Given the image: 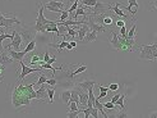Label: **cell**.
Instances as JSON below:
<instances>
[{
    "label": "cell",
    "mask_w": 157,
    "mask_h": 118,
    "mask_svg": "<svg viewBox=\"0 0 157 118\" xmlns=\"http://www.w3.org/2000/svg\"><path fill=\"white\" fill-rule=\"evenodd\" d=\"M87 66L86 64H79V67H77L74 71H73V78L77 76V75H79V73H82V72H84V71H87Z\"/></svg>",
    "instance_id": "f546056e"
},
{
    "label": "cell",
    "mask_w": 157,
    "mask_h": 118,
    "mask_svg": "<svg viewBox=\"0 0 157 118\" xmlns=\"http://www.w3.org/2000/svg\"><path fill=\"white\" fill-rule=\"evenodd\" d=\"M150 117H153V118L156 117V118H157V111H156V112H153V113H151V116H150Z\"/></svg>",
    "instance_id": "db71d44e"
},
{
    "label": "cell",
    "mask_w": 157,
    "mask_h": 118,
    "mask_svg": "<svg viewBox=\"0 0 157 118\" xmlns=\"http://www.w3.org/2000/svg\"><path fill=\"white\" fill-rule=\"evenodd\" d=\"M125 98H127V95H125V94H121L120 98L117 99V101L115 103V105L119 107L120 111H127V107H125Z\"/></svg>",
    "instance_id": "7402d4cb"
},
{
    "label": "cell",
    "mask_w": 157,
    "mask_h": 118,
    "mask_svg": "<svg viewBox=\"0 0 157 118\" xmlns=\"http://www.w3.org/2000/svg\"><path fill=\"white\" fill-rule=\"evenodd\" d=\"M95 85H96L95 80H82L75 83V87L83 91H88L90 89H95Z\"/></svg>",
    "instance_id": "ba28073f"
},
{
    "label": "cell",
    "mask_w": 157,
    "mask_h": 118,
    "mask_svg": "<svg viewBox=\"0 0 157 118\" xmlns=\"http://www.w3.org/2000/svg\"><path fill=\"white\" fill-rule=\"evenodd\" d=\"M13 25H22V22L15 17V15H12L10 18H6L5 15H3L2 13H0V27L10 28Z\"/></svg>",
    "instance_id": "8992f818"
},
{
    "label": "cell",
    "mask_w": 157,
    "mask_h": 118,
    "mask_svg": "<svg viewBox=\"0 0 157 118\" xmlns=\"http://www.w3.org/2000/svg\"><path fill=\"white\" fill-rule=\"evenodd\" d=\"M120 3H115L114 6H111V10H114V13L117 15V17H120V18H127V14L124 13V10L120 9Z\"/></svg>",
    "instance_id": "ffe728a7"
},
{
    "label": "cell",
    "mask_w": 157,
    "mask_h": 118,
    "mask_svg": "<svg viewBox=\"0 0 157 118\" xmlns=\"http://www.w3.org/2000/svg\"><path fill=\"white\" fill-rule=\"evenodd\" d=\"M77 89V87H75ZM78 91H79V103L83 107H87V100H88V91H83V90H79L77 89Z\"/></svg>",
    "instance_id": "ac0fdd59"
},
{
    "label": "cell",
    "mask_w": 157,
    "mask_h": 118,
    "mask_svg": "<svg viewBox=\"0 0 157 118\" xmlns=\"http://www.w3.org/2000/svg\"><path fill=\"white\" fill-rule=\"evenodd\" d=\"M55 60H56V57L54 55V57H50V59H49V62H48V63H50V64H52V63H54Z\"/></svg>",
    "instance_id": "f5cc1de1"
},
{
    "label": "cell",
    "mask_w": 157,
    "mask_h": 118,
    "mask_svg": "<svg viewBox=\"0 0 157 118\" xmlns=\"http://www.w3.org/2000/svg\"><path fill=\"white\" fill-rule=\"evenodd\" d=\"M19 66H21V69H22V72H21V75L18 76L19 77V80H25V77L26 76H28L29 73H33V72H40V71H42V68L41 67H38V68H31V67H28V66H26L25 63H23V60L22 62H19Z\"/></svg>",
    "instance_id": "52a82bcc"
},
{
    "label": "cell",
    "mask_w": 157,
    "mask_h": 118,
    "mask_svg": "<svg viewBox=\"0 0 157 118\" xmlns=\"http://www.w3.org/2000/svg\"><path fill=\"white\" fill-rule=\"evenodd\" d=\"M95 89H90L88 90V100H87V107H93L95 105V99H96V96H95Z\"/></svg>",
    "instance_id": "cb8c5ba5"
},
{
    "label": "cell",
    "mask_w": 157,
    "mask_h": 118,
    "mask_svg": "<svg viewBox=\"0 0 157 118\" xmlns=\"http://www.w3.org/2000/svg\"><path fill=\"white\" fill-rule=\"evenodd\" d=\"M75 31H77V39H78L79 41H83L86 34H87L88 31H90V26H88L87 21H86L84 23H82V25L78 26V27L75 28Z\"/></svg>",
    "instance_id": "9c48e42d"
},
{
    "label": "cell",
    "mask_w": 157,
    "mask_h": 118,
    "mask_svg": "<svg viewBox=\"0 0 157 118\" xmlns=\"http://www.w3.org/2000/svg\"><path fill=\"white\" fill-rule=\"evenodd\" d=\"M115 26H117V27H124L125 26V21H123V19H117V21H115Z\"/></svg>",
    "instance_id": "7dc6e473"
},
{
    "label": "cell",
    "mask_w": 157,
    "mask_h": 118,
    "mask_svg": "<svg viewBox=\"0 0 157 118\" xmlns=\"http://www.w3.org/2000/svg\"><path fill=\"white\" fill-rule=\"evenodd\" d=\"M68 107H69V111H78V109H81L79 105H78L75 101H73V100H69Z\"/></svg>",
    "instance_id": "8d00e7d4"
},
{
    "label": "cell",
    "mask_w": 157,
    "mask_h": 118,
    "mask_svg": "<svg viewBox=\"0 0 157 118\" xmlns=\"http://www.w3.org/2000/svg\"><path fill=\"white\" fill-rule=\"evenodd\" d=\"M91 108H92V107H87V108H83V109H82V113L84 114L86 118H90V117H91Z\"/></svg>",
    "instance_id": "60d3db41"
},
{
    "label": "cell",
    "mask_w": 157,
    "mask_h": 118,
    "mask_svg": "<svg viewBox=\"0 0 157 118\" xmlns=\"http://www.w3.org/2000/svg\"><path fill=\"white\" fill-rule=\"evenodd\" d=\"M104 108L106 109H115V104L113 101H107V103H104Z\"/></svg>",
    "instance_id": "f6af8a7d"
},
{
    "label": "cell",
    "mask_w": 157,
    "mask_h": 118,
    "mask_svg": "<svg viewBox=\"0 0 157 118\" xmlns=\"http://www.w3.org/2000/svg\"><path fill=\"white\" fill-rule=\"evenodd\" d=\"M5 39H13V35L8 34V32H5V34H0V53L4 51V49H3V41L5 40Z\"/></svg>",
    "instance_id": "f1b7e54d"
},
{
    "label": "cell",
    "mask_w": 157,
    "mask_h": 118,
    "mask_svg": "<svg viewBox=\"0 0 157 118\" xmlns=\"http://www.w3.org/2000/svg\"><path fill=\"white\" fill-rule=\"evenodd\" d=\"M72 2H74V3H79V2H82V0H72Z\"/></svg>",
    "instance_id": "11a10c76"
},
{
    "label": "cell",
    "mask_w": 157,
    "mask_h": 118,
    "mask_svg": "<svg viewBox=\"0 0 157 118\" xmlns=\"http://www.w3.org/2000/svg\"><path fill=\"white\" fill-rule=\"evenodd\" d=\"M91 117H93V118H97L98 117V111H97L96 107H92L91 108Z\"/></svg>",
    "instance_id": "7bdbcfd3"
},
{
    "label": "cell",
    "mask_w": 157,
    "mask_h": 118,
    "mask_svg": "<svg viewBox=\"0 0 157 118\" xmlns=\"http://www.w3.org/2000/svg\"><path fill=\"white\" fill-rule=\"evenodd\" d=\"M127 34H128V31H127V27H120V36L121 37H127Z\"/></svg>",
    "instance_id": "c3c4849f"
},
{
    "label": "cell",
    "mask_w": 157,
    "mask_h": 118,
    "mask_svg": "<svg viewBox=\"0 0 157 118\" xmlns=\"http://www.w3.org/2000/svg\"><path fill=\"white\" fill-rule=\"evenodd\" d=\"M133 6L138 8V3H137V0H128V6L125 8V10H129V12H130V14H134V13H133V10H132V8H133Z\"/></svg>",
    "instance_id": "d6a6232c"
},
{
    "label": "cell",
    "mask_w": 157,
    "mask_h": 118,
    "mask_svg": "<svg viewBox=\"0 0 157 118\" xmlns=\"http://www.w3.org/2000/svg\"><path fill=\"white\" fill-rule=\"evenodd\" d=\"M119 83H111V85H109V90H111V91H117L119 90Z\"/></svg>",
    "instance_id": "ee69618b"
},
{
    "label": "cell",
    "mask_w": 157,
    "mask_h": 118,
    "mask_svg": "<svg viewBox=\"0 0 157 118\" xmlns=\"http://www.w3.org/2000/svg\"><path fill=\"white\" fill-rule=\"evenodd\" d=\"M44 8L45 5L38 3V13H37V19H36V23H35V31L36 32H45V27L48 23H50L51 21L50 19H46L45 15H44Z\"/></svg>",
    "instance_id": "3957f363"
},
{
    "label": "cell",
    "mask_w": 157,
    "mask_h": 118,
    "mask_svg": "<svg viewBox=\"0 0 157 118\" xmlns=\"http://www.w3.org/2000/svg\"><path fill=\"white\" fill-rule=\"evenodd\" d=\"M139 58L144 60H157V43L140 45L139 46Z\"/></svg>",
    "instance_id": "7a4b0ae2"
},
{
    "label": "cell",
    "mask_w": 157,
    "mask_h": 118,
    "mask_svg": "<svg viewBox=\"0 0 157 118\" xmlns=\"http://www.w3.org/2000/svg\"><path fill=\"white\" fill-rule=\"evenodd\" d=\"M46 91H48V98H49V103H52L54 101V95H55V87H46Z\"/></svg>",
    "instance_id": "1f68e13d"
},
{
    "label": "cell",
    "mask_w": 157,
    "mask_h": 118,
    "mask_svg": "<svg viewBox=\"0 0 157 118\" xmlns=\"http://www.w3.org/2000/svg\"><path fill=\"white\" fill-rule=\"evenodd\" d=\"M8 54L10 55V58L14 60V62H22L23 60V58H25V55L26 54L23 53V51H17V50H14V49H8Z\"/></svg>",
    "instance_id": "30bf717a"
},
{
    "label": "cell",
    "mask_w": 157,
    "mask_h": 118,
    "mask_svg": "<svg viewBox=\"0 0 157 118\" xmlns=\"http://www.w3.org/2000/svg\"><path fill=\"white\" fill-rule=\"evenodd\" d=\"M19 34L22 36V40L23 43H25L26 45L31 41V40H33L35 39V34H36V31L33 27H26V26H22V30L19 31Z\"/></svg>",
    "instance_id": "277c9868"
},
{
    "label": "cell",
    "mask_w": 157,
    "mask_h": 118,
    "mask_svg": "<svg viewBox=\"0 0 157 118\" xmlns=\"http://www.w3.org/2000/svg\"><path fill=\"white\" fill-rule=\"evenodd\" d=\"M111 35H113V37H111V41H110L111 46L115 50H121V44H120V40H119V35H117L116 32H113Z\"/></svg>",
    "instance_id": "9a60e30c"
},
{
    "label": "cell",
    "mask_w": 157,
    "mask_h": 118,
    "mask_svg": "<svg viewBox=\"0 0 157 118\" xmlns=\"http://www.w3.org/2000/svg\"><path fill=\"white\" fill-rule=\"evenodd\" d=\"M46 83L50 85V86H56V85H58V80L52 76L51 78H48V81H46Z\"/></svg>",
    "instance_id": "ab89813d"
},
{
    "label": "cell",
    "mask_w": 157,
    "mask_h": 118,
    "mask_svg": "<svg viewBox=\"0 0 157 118\" xmlns=\"http://www.w3.org/2000/svg\"><path fill=\"white\" fill-rule=\"evenodd\" d=\"M98 90H100V95L97 96V99H104V98H106L107 96V91H109V86L107 87H105V86H98Z\"/></svg>",
    "instance_id": "4316f807"
},
{
    "label": "cell",
    "mask_w": 157,
    "mask_h": 118,
    "mask_svg": "<svg viewBox=\"0 0 157 118\" xmlns=\"http://www.w3.org/2000/svg\"><path fill=\"white\" fill-rule=\"evenodd\" d=\"M81 4H83V5H86V6H88V8H93L96 5V3H97V0H82V2H79Z\"/></svg>",
    "instance_id": "e575fe53"
},
{
    "label": "cell",
    "mask_w": 157,
    "mask_h": 118,
    "mask_svg": "<svg viewBox=\"0 0 157 118\" xmlns=\"http://www.w3.org/2000/svg\"><path fill=\"white\" fill-rule=\"evenodd\" d=\"M46 81H48V75L42 73V75H41L40 77H38V80H37L36 85H37V86H41L42 83H46Z\"/></svg>",
    "instance_id": "d590c367"
},
{
    "label": "cell",
    "mask_w": 157,
    "mask_h": 118,
    "mask_svg": "<svg viewBox=\"0 0 157 118\" xmlns=\"http://www.w3.org/2000/svg\"><path fill=\"white\" fill-rule=\"evenodd\" d=\"M87 23H88V26H90V30L96 31L97 34H100V32H105V31L107 30L104 25H100V23H96V22H93L92 19H88V18H87Z\"/></svg>",
    "instance_id": "8fae6325"
},
{
    "label": "cell",
    "mask_w": 157,
    "mask_h": 118,
    "mask_svg": "<svg viewBox=\"0 0 157 118\" xmlns=\"http://www.w3.org/2000/svg\"><path fill=\"white\" fill-rule=\"evenodd\" d=\"M49 59H50V54H49V51H45V54H44V62H45V63H48Z\"/></svg>",
    "instance_id": "f907efd6"
},
{
    "label": "cell",
    "mask_w": 157,
    "mask_h": 118,
    "mask_svg": "<svg viewBox=\"0 0 157 118\" xmlns=\"http://www.w3.org/2000/svg\"><path fill=\"white\" fill-rule=\"evenodd\" d=\"M77 8H78V3H73V5H72V6H70L69 9H68V13H69V14H72L73 12H75Z\"/></svg>",
    "instance_id": "bcb514c9"
},
{
    "label": "cell",
    "mask_w": 157,
    "mask_h": 118,
    "mask_svg": "<svg viewBox=\"0 0 157 118\" xmlns=\"http://www.w3.org/2000/svg\"><path fill=\"white\" fill-rule=\"evenodd\" d=\"M22 46H23V40H22V36L21 34L18 32V31H13V39H12V41L10 44L6 46V49H14V50H17L19 51L22 49Z\"/></svg>",
    "instance_id": "5b68a950"
},
{
    "label": "cell",
    "mask_w": 157,
    "mask_h": 118,
    "mask_svg": "<svg viewBox=\"0 0 157 118\" xmlns=\"http://www.w3.org/2000/svg\"><path fill=\"white\" fill-rule=\"evenodd\" d=\"M33 83L29 85H23L19 83L18 86H15L13 89L12 94V103L15 108H19L22 105H29L31 100L36 99V91L33 90Z\"/></svg>",
    "instance_id": "6da1fadb"
},
{
    "label": "cell",
    "mask_w": 157,
    "mask_h": 118,
    "mask_svg": "<svg viewBox=\"0 0 157 118\" xmlns=\"http://www.w3.org/2000/svg\"><path fill=\"white\" fill-rule=\"evenodd\" d=\"M44 5H45V8L51 6V8H58V9L65 10V4L63 2H55V0H51V2H49L48 4H44Z\"/></svg>",
    "instance_id": "d6986e66"
},
{
    "label": "cell",
    "mask_w": 157,
    "mask_h": 118,
    "mask_svg": "<svg viewBox=\"0 0 157 118\" xmlns=\"http://www.w3.org/2000/svg\"><path fill=\"white\" fill-rule=\"evenodd\" d=\"M104 26L105 27H110V26H111L113 25V23H114V19H113V17H110V15H104Z\"/></svg>",
    "instance_id": "836d02e7"
},
{
    "label": "cell",
    "mask_w": 157,
    "mask_h": 118,
    "mask_svg": "<svg viewBox=\"0 0 157 118\" xmlns=\"http://www.w3.org/2000/svg\"><path fill=\"white\" fill-rule=\"evenodd\" d=\"M14 60L10 58V55L9 54H6L5 51H2L0 53V64H3V66H9V64H12Z\"/></svg>",
    "instance_id": "5bb4252c"
},
{
    "label": "cell",
    "mask_w": 157,
    "mask_h": 118,
    "mask_svg": "<svg viewBox=\"0 0 157 118\" xmlns=\"http://www.w3.org/2000/svg\"><path fill=\"white\" fill-rule=\"evenodd\" d=\"M120 95H121V94H116V95H114V96H113V100H111V101H113V103H114V104H115V103H116V101H117V99H119V98H120Z\"/></svg>",
    "instance_id": "816d5d0a"
},
{
    "label": "cell",
    "mask_w": 157,
    "mask_h": 118,
    "mask_svg": "<svg viewBox=\"0 0 157 118\" xmlns=\"http://www.w3.org/2000/svg\"><path fill=\"white\" fill-rule=\"evenodd\" d=\"M5 66L0 64V81H3V75H4V71H5Z\"/></svg>",
    "instance_id": "681fc988"
},
{
    "label": "cell",
    "mask_w": 157,
    "mask_h": 118,
    "mask_svg": "<svg viewBox=\"0 0 157 118\" xmlns=\"http://www.w3.org/2000/svg\"><path fill=\"white\" fill-rule=\"evenodd\" d=\"M96 39H97V32H96V31L90 30L86 34V36H84V39H83V41H82V43H84V44H90V43L96 41Z\"/></svg>",
    "instance_id": "4fadbf2b"
},
{
    "label": "cell",
    "mask_w": 157,
    "mask_h": 118,
    "mask_svg": "<svg viewBox=\"0 0 157 118\" xmlns=\"http://www.w3.org/2000/svg\"><path fill=\"white\" fill-rule=\"evenodd\" d=\"M70 100H73L78 105H81V103H79V91H78L77 89L72 90V92H70Z\"/></svg>",
    "instance_id": "484cf974"
},
{
    "label": "cell",
    "mask_w": 157,
    "mask_h": 118,
    "mask_svg": "<svg viewBox=\"0 0 157 118\" xmlns=\"http://www.w3.org/2000/svg\"><path fill=\"white\" fill-rule=\"evenodd\" d=\"M64 27H65V30H67L68 36H70V39H72V40H74V39L77 37V31H75L74 28H72L70 26H64Z\"/></svg>",
    "instance_id": "4dcf8cb0"
},
{
    "label": "cell",
    "mask_w": 157,
    "mask_h": 118,
    "mask_svg": "<svg viewBox=\"0 0 157 118\" xmlns=\"http://www.w3.org/2000/svg\"><path fill=\"white\" fill-rule=\"evenodd\" d=\"M46 98H48V91H46V86H44V83H42L41 87L36 91V99L45 100Z\"/></svg>",
    "instance_id": "e0dca14e"
},
{
    "label": "cell",
    "mask_w": 157,
    "mask_h": 118,
    "mask_svg": "<svg viewBox=\"0 0 157 118\" xmlns=\"http://www.w3.org/2000/svg\"><path fill=\"white\" fill-rule=\"evenodd\" d=\"M153 4H157V0H155V2H153Z\"/></svg>",
    "instance_id": "9f6ffc18"
},
{
    "label": "cell",
    "mask_w": 157,
    "mask_h": 118,
    "mask_svg": "<svg viewBox=\"0 0 157 118\" xmlns=\"http://www.w3.org/2000/svg\"><path fill=\"white\" fill-rule=\"evenodd\" d=\"M79 113H82V109H78V111H69V113L67 114V117L73 118V117H77Z\"/></svg>",
    "instance_id": "f35d334b"
},
{
    "label": "cell",
    "mask_w": 157,
    "mask_h": 118,
    "mask_svg": "<svg viewBox=\"0 0 157 118\" xmlns=\"http://www.w3.org/2000/svg\"><path fill=\"white\" fill-rule=\"evenodd\" d=\"M93 107H96V108H97V111H98V112H101V114H102L104 117H106V118H107V117H110V116L105 112V109H104V104L100 101V99H97V98L95 99V105H93Z\"/></svg>",
    "instance_id": "603a6c76"
},
{
    "label": "cell",
    "mask_w": 157,
    "mask_h": 118,
    "mask_svg": "<svg viewBox=\"0 0 157 118\" xmlns=\"http://www.w3.org/2000/svg\"><path fill=\"white\" fill-rule=\"evenodd\" d=\"M35 49H36V40L33 39V40H31V41L26 45V48H25V50H23V53L28 54V53H31V51H33Z\"/></svg>",
    "instance_id": "d4e9b609"
},
{
    "label": "cell",
    "mask_w": 157,
    "mask_h": 118,
    "mask_svg": "<svg viewBox=\"0 0 157 118\" xmlns=\"http://www.w3.org/2000/svg\"><path fill=\"white\" fill-rule=\"evenodd\" d=\"M70 92H72V90H64V91H61V94H60V101L61 103H64L65 105H68L69 100H70Z\"/></svg>",
    "instance_id": "44dd1931"
},
{
    "label": "cell",
    "mask_w": 157,
    "mask_h": 118,
    "mask_svg": "<svg viewBox=\"0 0 157 118\" xmlns=\"http://www.w3.org/2000/svg\"><path fill=\"white\" fill-rule=\"evenodd\" d=\"M45 32H55V34H56V36H61L60 31H59L58 23H56V22H54V21H51L50 23H48V25H46V27H45Z\"/></svg>",
    "instance_id": "7c38bea8"
},
{
    "label": "cell",
    "mask_w": 157,
    "mask_h": 118,
    "mask_svg": "<svg viewBox=\"0 0 157 118\" xmlns=\"http://www.w3.org/2000/svg\"><path fill=\"white\" fill-rule=\"evenodd\" d=\"M68 18H69L68 10H63V12L60 13V21H59V22H64V21H67Z\"/></svg>",
    "instance_id": "74e56055"
},
{
    "label": "cell",
    "mask_w": 157,
    "mask_h": 118,
    "mask_svg": "<svg viewBox=\"0 0 157 118\" xmlns=\"http://www.w3.org/2000/svg\"><path fill=\"white\" fill-rule=\"evenodd\" d=\"M136 30H137V21L134 19L132 28L128 31V34H127V37H129V39H134V37H136Z\"/></svg>",
    "instance_id": "83f0119b"
},
{
    "label": "cell",
    "mask_w": 157,
    "mask_h": 118,
    "mask_svg": "<svg viewBox=\"0 0 157 118\" xmlns=\"http://www.w3.org/2000/svg\"><path fill=\"white\" fill-rule=\"evenodd\" d=\"M155 8H156V9H157V4H155Z\"/></svg>",
    "instance_id": "6f0895ef"
},
{
    "label": "cell",
    "mask_w": 157,
    "mask_h": 118,
    "mask_svg": "<svg viewBox=\"0 0 157 118\" xmlns=\"http://www.w3.org/2000/svg\"><path fill=\"white\" fill-rule=\"evenodd\" d=\"M77 48V43L74 41V40H72V41H69L68 43V45H67V48L65 49H68V50H73V49H75Z\"/></svg>",
    "instance_id": "b9f144b4"
},
{
    "label": "cell",
    "mask_w": 157,
    "mask_h": 118,
    "mask_svg": "<svg viewBox=\"0 0 157 118\" xmlns=\"http://www.w3.org/2000/svg\"><path fill=\"white\" fill-rule=\"evenodd\" d=\"M31 57L29 58V63H31V66H37L38 64V62H41V60H44L42 58V55L41 54H38V53H33V51H31Z\"/></svg>",
    "instance_id": "2e32d148"
}]
</instances>
